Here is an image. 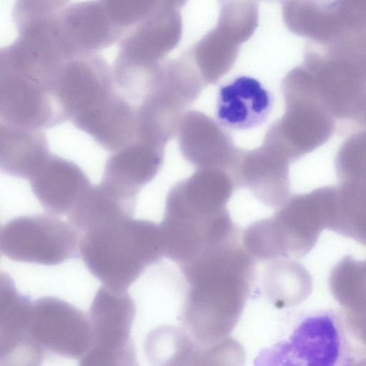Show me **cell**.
I'll list each match as a JSON object with an SVG mask.
<instances>
[{
	"label": "cell",
	"mask_w": 366,
	"mask_h": 366,
	"mask_svg": "<svg viewBox=\"0 0 366 366\" xmlns=\"http://www.w3.org/2000/svg\"><path fill=\"white\" fill-rule=\"evenodd\" d=\"M179 267L186 282L179 326L200 347L229 337L250 292L254 259L236 239L209 247Z\"/></svg>",
	"instance_id": "obj_1"
},
{
	"label": "cell",
	"mask_w": 366,
	"mask_h": 366,
	"mask_svg": "<svg viewBox=\"0 0 366 366\" xmlns=\"http://www.w3.org/2000/svg\"><path fill=\"white\" fill-rule=\"evenodd\" d=\"M78 253L102 285L127 290L164 257L159 226L133 217L103 224L79 235Z\"/></svg>",
	"instance_id": "obj_2"
},
{
	"label": "cell",
	"mask_w": 366,
	"mask_h": 366,
	"mask_svg": "<svg viewBox=\"0 0 366 366\" xmlns=\"http://www.w3.org/2000/svg\"><path fill=\"white\" fill-rule=\"evenodd\" d=\"M182 29L179 11L154 13L127 29L112 68L116 87L142 99L156 67L179 44Z\"/></svg>",
	"instance_id": "obj_3"
},
{
	"label": "cell",
	"mask_w": 366,
	"mask_h": 366,
	"mask_svg": "<svg viewBox=\"0 0 366 366\" xmlns=\"http://www.w3.org/2000/svg\"><path fill=\"white\" fill-rule=\"evenodd\" d=\"M332 312H323L306 317L287 340L262 350L255 359L257 365H352L349 335L360 338Z\"/></svg>",
	"instance_id": "obj_4"
},
{
	"label": "cell",
	"mask_w": 366,
	"mask_h": 366,
	"mask_svg": "<svg viewBox=\"0 0 366 366\" xmlns=\"http://www.w3.org/2000/svg\"><path fill=\"white\" fill-rule=\"evenodd\" d=\"M136 311L134 300L127 290L102 285L88 312L91 327L90 345L79 360V365H136V348L131 335Z\"/></svg>",
	"instance_id": "obj_5"
},
{
	"label": "cell",
	"mask_w": 366,
	"mask_h": 366,
	"mask_svg": "<svg viewBox=\"0 0 366 366\" xmlns=\"http://www.w3.org/2000/svg\"><path fill=\"white\" fill-rule=\"evenodd\" d=\"M164 256L180 265L204 250L237 239V232L222 210L196 208L170 190L159 224Z\"/></svg>",
	"instance_id": "obj_6"
},
{
	"label": "cell",
	"mask_w": 366,
	"mask_h": 366,
	"mask_svg": "<svg viewBox=\"0 0 366 366\" xmlns=\"http://www.w3.org/2000/svg\"><path fill=\"white\" fill-rule=\"evenodd\" d=\"M79 234L53 214L22 216L1 230V251L18 262L44 265L61 264L78 253Z\"/></svg>",
	"instance_id": "obj_7"
},
{
	"label": "cell",
	"mask_w": 366,
	"mask_h": 366,
	"mask_svg": "<svg viewBox=\"0 0 366 366\" xmlns=\"http://www.w3.org/2000/svg\"><path fill=\"white\" fill-rule=\"evenodd\" d=\"M112 68L98 54L80 56L62 66L54 97L65 119L79 128L117 92Z\"/></svg>",
	"instance_id": "obj_8"
},
{
	"label": "cell",
	"mask_w": 366,
	"mask_h": 366,
	"mask_svg": "<svg viewBox=\"0 0 366 366\" xmlns=\"http://www.w3.org/2000/svg\"><path fill=\"white\" fill-rule=\"evenodd\" d=\"M29 331L44 350L80 360L91 342L88 314L56 297H41L31 302Z\"/></svg>",
	"instance_id": "obj_9"
},
{
	"label": "cell",
	"mask_w": 366,
	"mask_h": 366,
	"mask_svg": "<svg viewBox=\"0 0 366 366\" xmlns=\"http://www.w3.org/2000/svg\"><path fill=\"white\" fill-rule=\"evenodd\" d=\"M50 24L67 61L97 54L120 40L125 33L112 21L100 0L65 6L50 19Z\"/></svg>",
	"instance_id": "obj_10"
},
{
	"label": "cell",
	"mask_w": 366,
	"mask_h": 366,
	"mask_svg": "<svg viewBox=\"0 0 366 366\" xmlns=\"http://www.w3.org/2000/svg\"><path fill=\"white\" fill-rule=\"evenodd\" d=\"M31 302L0 271V365H38L44 351L29 331Z\"/></svg>",
	"instance_id": "obj_11"
},
{
	"label": "cell",
	"mask_w": 366,
	"mask_h": 366,
	"mask_svg": "<svg viewBox=\"0 0 366 366\" xmlns=\"http://www.w3.org/2000/svg\"><path fill=\"white\" fill-rule=\"evenodd\" d=\"M274 104L272 93L257 79L239 76L218 90L215 118L219 126L247 130L263 124Z\"/></svg>",
	"instance_id": "obj_12"
},
{
	"label": "cell",
	"mask_w": 366,
	"mask_h": 366,
	"mask_svg": "<svg viewBox=\"0 0 366 366\" xmlns=\"http://www.w3.org/2000/svg\"><path fill=\"white\" fill-rule=\"evenodd\" d=\"M164 148L135 139L113 152L101 182L120 197L135 202L142 187L162 167Z\"/></svg>",
	"instance_id": "obj_13"
},
{
	"label": "cell",
	"mask_w": 366,
	"mask_h": 366,
	"mask_svg": "<svg viewBox=\"0 0 366 366\" xmlns=\"http://www.w3.org/2000/svg\"><path fill=\"white\" fill-rule=\"evenodd\" d=\"M29 180L41 204L56 216L66 215L92 186L78 165L51 154Z\"/></svg>",
	"instance_id": "obj_14"
},
{
	"label": "cell",
	"mask_w": 366,
	"mask_h": 366,
	"mask_svg": "<svg viewBox=\"0 0 366 366\" xmlns=\"http://www.w3.org/2000/svg\"><path fill=\"white\" fill-rule=\"evenodd\" d=\"M41 130L0 122V172L29 179L49 155Z\"/></svg>",
	"instance_id": "obj_15"
},
{
	"label": "cell",
	"mask_w": 366,
	"mask_h": 366,
	"mask_svg": "<svg viewBox=\"0 0 366 366\" xmlns=\"http://www.w3.org/2000/svg\"><path fill=\"white\" fill-rule=\"evenodd\" d=\"M147 359L159 365H197L199 346L179 326L163 325L149 332L144 342Z\"/></svg>",
	"instance_id": "obj_16"
},
{
	"label": "cell",
	"mask_w": 366,
	"mask_h": 366,
	"mask_svg": "<svg viewBox=\"0 0 366 366\" xmlns=\"http://www.w3.org/2000/svg\"><path fill=\"white\" fill-rule=\"evenodd\" d=\"M330 287L337 300L353 323L365 325V264L351 257L342 259L334 268Z\"/></svg>",
	"instance_id": "obj_17"
},
{
	"label": "cell",
	"mask_w": 366,
	"mask_h": 366,
	"mask_svg": "<svg viewBox=\"0 0 366 366\" xmlns=\"http://www.w3.org/2000/svg\"><path fill=\"white\" fill-rule=\"evenodd\" d=\"M282 275L280 267L277 272L284 280L279 279L270 270L268 272L269 287L272 290V299L276 304L281 305H296L304 300L311 290L312 283L310 274L300 265L291 262H282Z\"/></svg>",
	"instance_id": "obj_18"
},
{
	"label": "cell",
	"mask_w": 366,
	"mask_h": 366,
	"mask_svg": "<svg viewBox=\"0 0 366 366\" xmlns=\"http://www.w3.org/2000/svg\"><path fill=\"white\" fill-rule=\"evenodd\" d=\"M70 0H16L12 17L19 32L48 20Z\"/></svg>",
	"instance_id": "obj_19"
},
{
	"label": "cell",
	"mask_w": 366,
	"mask_h": 366,
	"mask_svg": "<svg viewBox=\"0 0 366 366\" xmlns=\"http://www.w3.org/2000/svg\"><path fill=\"white\" fill-rule=\"evenodd\" d=\"M112 21L127 29L157 12L156 0H100Z\"/></svg>",
	"instance_id": "obj_20"
},
{
	"label": "cell",
	"mask_w": 366,
	"mask_h": 366,
	"mask_svg": "<svg viewBox=\"0 0 366 366\" xmlns=\"http://www.w3.org/2000/svg\"><path fill=\"white\" fill-rule=\"evenodd\" d=\"M187 0H156L157 11H179Z\"/></svg>",
	"instance_id": "obj_21"
},
{
	"label": "cell",
	"mask_w": 366,
	"mask_h": 366,
	"mask_svg": "<svg viewBox=\"0 0 366 366\" xmlns=\"http://www.w3.org/2000/svg\"><path fill=\"white\" fill-rule=\"evenodd\" d=\"M1 229L0 228V252H1Z\"/></svg>",
	"instance_id": "obj_22"
}]
</instances>
